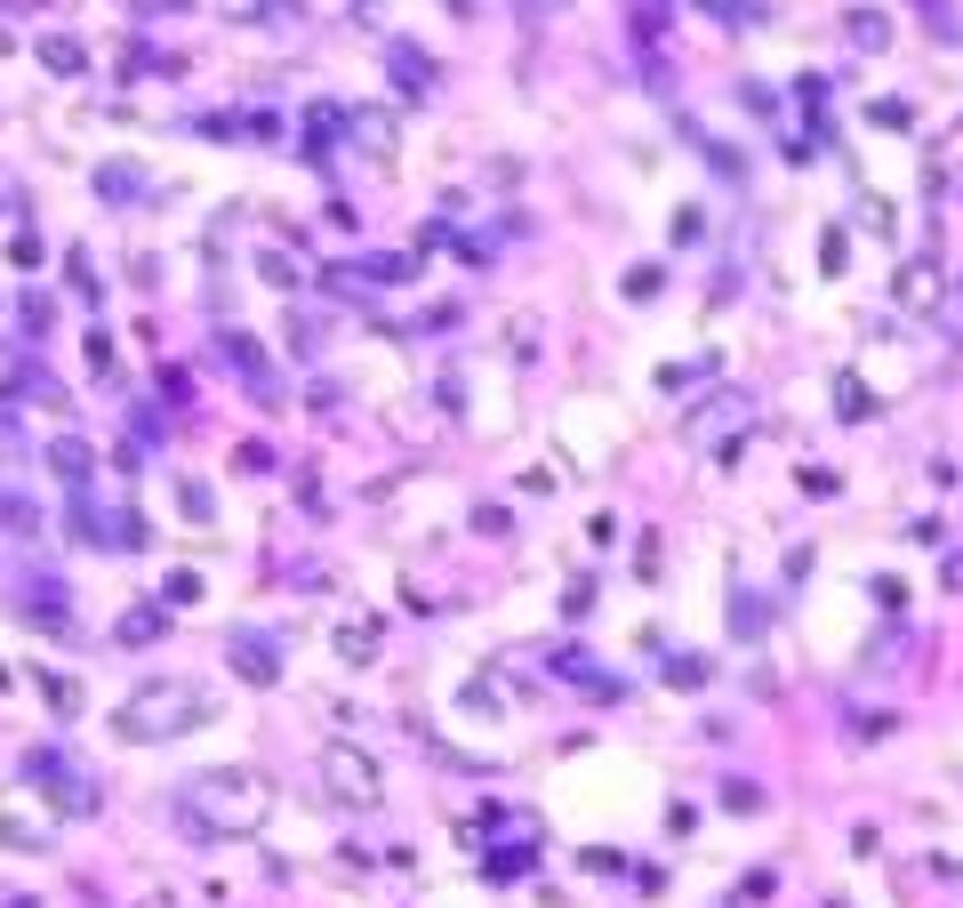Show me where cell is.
<instances>
[{
	"mask_svg": "<svg viewBox=\"0 0 963 908\" xmlns=\"http://www.w3.org/2000/svg\"><path fill=\"white\" fill-rule=\"evenodd\" d=\"M851 41H859V49H883L891 24H883V17H851Z\"/></svg>",
	"mask_w": 963,
	"mask_h": 908,
	"instance_id": "4fadbf2b",
	"label": "cell"
},
{
	"mask_svg": "<svg viewBox=\"0 0 963 908\" xmlns=\"http://www.w3.org/2000/svg\"><path fill=\"white\" fill-rule=\"evenodd\" d=\"M731 627L754 635V627H763V603H754V595H731Z\"/></svg>",
	"mask_w": 963,
	"mask_h": 908,
	"instance_id": "2e32d148",
	"label": "cell"
},
{
	"mask_svg": "<svg viewBox=\"0 0 963 908\" xmlns=\"http://www.w3.org/2000/svg\"><path fill=\"white\" fill-rule=\"evenodd\" d=\"M32 780H41L57 804H64V813H97V788H81L73 780V764H64V756H32Z\"/></svg>",
	"mask_w": 963,
	"mask_h": 908,
	"instance_id": "8992f818",
	"label": "cell"
},
{
	"mask_svg": "<svg viewBox=\"0 0 963 908\" xmlns=\"http://www.w3.org/2000/svg\"><path fill=\"white\" fill-rule=\"evenodd\" d=\"M0 820H9V845H32V852L49 845V813H41V804L24 813V788L17 780H0Z\"/></svg>",
	"mask_w": 963,
	"mask_h": 908,
	"instance_id": "5b68a950",
	"label": "cell"
},
{
	"mask_svg": "<svg viewBox=\"0 0 963 908\" xmlns=\"http://www.w3.org/2000/svg\"><path fill=\"white\" fill-rule=\"evenodd\" d=\"M900 297H908V306H932V274H923V265H908V274H900Z\"/></svg>",
	"mask_w": 963,
	"mask_h": 908,
	"instance_id": "5bb4252c",
	"label": "cell"
},
{
	"mask_svg": "<svg viewBox=\"0 0 963 908\" xmlns=\"http://www.w3.org/2000/svg\"><path fill=\"white\" fill-rule=\"evenodd\" d=\"M217 354L241 370V379H250V394L257 402H273V394H282V386H273V362H265V346L257 339H241V330H225V339H217Z\"/></svg>",
	"mask_w": 963,
	"mask_h": 908,
	"instance_id": "277c9868",
	"label": "cell"
},
{
	"mask_svg": "<svg viewBox=\"0 0 963 908\" xmlns=\"http://www.w3.org/2000/svg\"><path fill=\"white\" fill-rule=\"evenodd\" d=\"M161 627H169L161 612H129V619H121V644H153V635H161Z\"/></svg>",
	"mask_w": 963,
	"mask_h": 908,
	"instance_id": "8fae6325",
	"label": "cell"
},
{
	"mask_svg": "<svg viewBox=\"0 0 963 908\" xmlns=\"http://www.w3.org/2000/svg\"><path fill=\"white\" fill-rule=\"evenodd\" d=\"M394 81H402V89H434V57H418V49H394Z\"/></svg>",
	"mask_w": 963,
	"mask_h": 908,
	"instance_id": "ba28073f",
	"label": "cell"
},
{
	"mask_svg": "<svg viewBox=\"0 0 963 908\" xmlns=\"http://www.w3.org/2000/svg\"><path fill=\"white\" fill-rule=\"evenodd\" d=\"M193 724H210V699H201V684H145V692H129V708L113 716L121 739H178Z\"/></svg>",
	"mask_w": 963,
	"mask_h": 908,
	"instance_id": "7a4b0ae2",
	"label": "cell"
},
{
	"mask_svg": "<svg viewBox=\"0 0 963 908\" xmlns=\"http://www.w3.org/2000/svg\"><path fill=\"white\" fill-rule=\"evenodd\" d=\"M330 804H337V813H369V804L377 796H386V780H377V764L369 756H354V748H330L322 756V780H314Z\"/></svg>",
	"mask_w": 963,
	"mask_h": 908,
	"instance_id": "3957f363",
	"label": "cell"
},
{
	"mask_svg": "<svg viewBox=\"0 0 963 908\" xmlns=\"http://www.w3.org/2000/svg\"><path fill=\"white\" fill-rule=\"evenodd\" d=\"M57 475H73V483L89 475V458H81V443H57Z\"/></svg>",
	"mask_w": 963,
	"mask_h": 908,
	"instance_id": "e0dca14e",
	"label": "cell"
},
{
	"mask_svg": "<svg viewBox=\"0 0 963 908\" xmlns=\"http://www.w3.org/2000/svg\"><path fill=\"white\" fill-rule=\"evenodd\" d=\"M153 908H185V892H161V900H153Z\"/></svg>",
	"mask_w": 963,
	"mask_h": 908,
	"instance_id": "ac0fdd59",
	"label": "cell"
},
{
	"mask_svg": "<svg viewBox=\"0 0 963 908\" xmlns=\"http://www.w3.org/2000/svg\"><path fill=\"white\" fill-rule=\"evenodd\" d=\"M555 676H578V684H595V659H587V652H570V644H562V652H555Z\"/></svg>",
	"mask_w": 963,
	"mask_h": 908,
	"instance_id": "9a60e30c",
	"label": "cell"
},
{
	"mask_svg": "<svg viewBox=\"0 0 963 908\" xmlns=\"http://www.w3.org/2000/svg\"><path fill=\"white\" fill-rule=\"evenodd\" d=\"M233 667H241L250 684H273V652L257 644V635H233Z\"/></svg>",
	"mask_w": 963,
	"mask_h": 908,
	"instance_id": "52a82bcc",
	"label": "cell"
},
{
	"mask_svg": "<svg viewBox=\"0 0 963 908\" xmlns=\"http://www.w3.org/2000/svg\"><path fill=\"white\" fill-rule=\"evenodd\" d=\"M354 129H362V145H369L377 161H386V153H394V129H386V113H362Z\"/></svg>",
	"mask_w": 963,
	"mask_h": 908,
	"instance_id": "30bf717a",
	"label": "cell"
},
{
	"mask_svg": "<svg viewBox=\"0 0 963 908\" xmlns=\"http://www.w3.org/2000/svg\"><path fill=\"white\" fill-rule=\"evenodd\" d=\"M273 813V780L250 764H225V771H193L178 788V820L193 836H257Z\"/></svg>",
	"mask_w": 963,
	"mask_h": 908,
	"instance_id": "6da1fadb",
	"label": "cell"
},
{
	"mask_svg": "<svg viewBox=\"0 0 963 908\" xmlns=\"http://www.w3.org/2000/svg\"><path fill=\"white\" fill-rule=\"evenodd\" d=\"M337 652H346V659H369V652H377V627H369V619L346 627V635H337Z\"/></svg>",
	"mask_w": 963,
	"mask_h": 908,
	"instance_id": "7c38bea8",
	"label": "cell"
},
{
	"mask_svg": "<svg viewBox=\"0 0 963 908\" xmlns=\"http://www.w3.org/2000/svg\"><path fill=\"white\" fill-rule=\"evenodd\" d=\"M97 185H105V201H136V185H145V178H136L129 161H113V170H97Z\"/></svg>",
	"mask_w": 963,
	"mask_h": 908,
	"instance_id": "9c48e42d",
	"label": "cell"
}]
</instances>
